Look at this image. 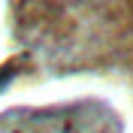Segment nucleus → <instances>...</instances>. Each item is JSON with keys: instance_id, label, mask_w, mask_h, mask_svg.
<instances>
[{"instance_id": "1", "label": "nucleus", "mask_w": 133, "mask_h": 133, "mask_svg": "<svg viewBox=\"0 0 133 133\" xmlns=\"http://www.w3.org/2000/svg\"><path fill=\"white\" fill-rule=\"evenodd\" d=\"M12 76H15V64H6L3 70H0V91H3V85H6Z\"/></svg>"}]
</instances>
